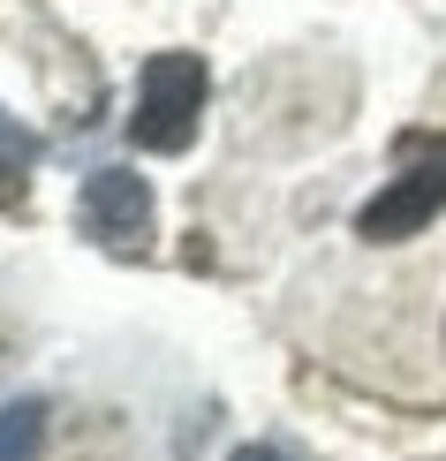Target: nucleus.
<instances>
[{
    "instance_id": "20e7f679",
    "label": "nucleus",
    "mask_w": 446,
    "mask_h": 461,
    "mask_svg": "<svg viewBox=\"0 0 446 461\" xmlns=\"http://www.w3.org/2000/svg\"><path fill=\"white\" fill-rule=\"evenodd\" d=\"M46 424H53V409L38 393L0 401V461H46Z\"/></svg>"
},
{
    "instance_id": "423d86ee",
    "label": "nucleus",
    "mask_w": 446,
    "mask_h": 461,
    "mask_svg": "<svg viewBox=\"0 0 446 461\" xmlns=\"http://www.w3.org/2000/svg\"><path fill=\"white\" fill-rule=\"evenodd\" d=\"M227 461H296V454H280V447H235Z\"/></svg>"
},
{
    "instance_id": "f03ea898",
    "label": "nucleus",
    "mask_w": 446,
    "mask_h": 461,
    "mask_svg": "<svg viewBox=\"0 0 446 461\" xmlns=\"http://www.w3.org/2000/svg\"><path fill=\"white\" fill-rule=\"evenodd\" d=\"M205 61L197 53H151L144 76H137V113H129V144L137 151H159V159H174V151L197 144V122H205Z\"/></svg>"
},
{
    "instance_id": "7ed1b4c3",
    "label": "nucleus",
    "mask_w": 446,
    "mask_h": 461,
    "mask_svg": "<svg viewBox=\"0 0 446 461\" xmlns=\"http://www.w3.org/2000/svg\"><path fill=\"white\" fill-rule=\"evenodd\" d=\"M76 212H84V235H99L106 249H129V242L151 235V189L129 167H91Z\"/></svg>"
},
{
    "instance_id": "f257e3e1",
    "label": "nucleus",
    "mask_w": 446,
    "mask_h": 461,
    "mask_svg": "<svg viewBox=\"0 0 446 461\" xmlns=\"http://www.w3.org/2000/svg\"><path fill=\"white\" fill-rule=\"evenodd\" d=\"M394 159H401V175L356 212L363 242H409L446 212V137L439 129H409V137L394 144Z\"/></svg>"
},
{
    "instance_id": "39448f33",
    "label": "nucleus",
    "mask_w": 446,
    "mask_h": 461,
    "mask_svg": "<svg viewBox=\"0 0 446 461\" xmlns=\"http://www.w3.org/2000/svg\"><path fill=\"white\" fill-rule=\"evenodd\" d=\"M31 167H38V137L15 122V113H0V204L23 197V175H31Z\"/></svg>"
}]
</instances>
